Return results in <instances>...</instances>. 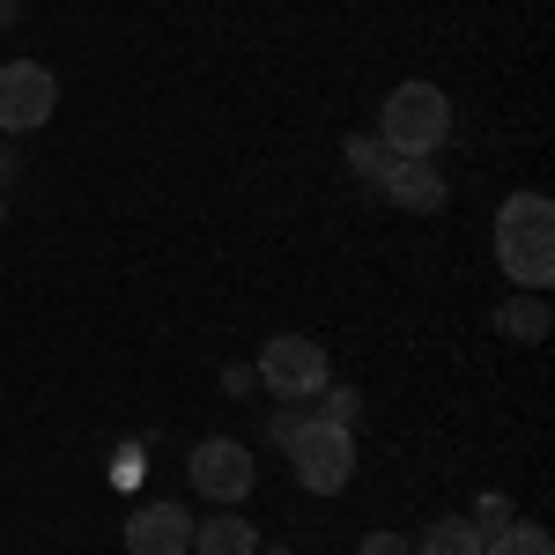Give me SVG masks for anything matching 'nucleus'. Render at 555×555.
Masks as SVG:
<instances>
[{"label": "nucleus", "instance_id": "nucleus-4", "mask_svg": "<svg viewBox=\"0 0 555 555\" xmlns=\"http://www.w3.org/2000/svg\"><path fill=\"white\" fill-rule=\"evenodd\" d=\"M274 400H319L326 385H334V363H326V348L304 341V334H274V341L259 348V371H253Z\"/></svg>", "mask_w": 555, "mask_h": 555}, {"label": "nucleus", "instance_id": "nucleus-15", "mask_svg": "<svg viewBox=\"0 0 555 555\" xmlns=\"http://www.w3.org/2000/svg\"><path fill=\"white\" fill-rule=\"evenodd\" d=\"M356 555H415V541H400V533H363Z\"/></svg>", "mask_w": 555, "mask_h": 555}, {"label": "nucleus", "instance_id": "nucleus-13", "mask_svg": "<svg viewBox=\"0 0 555 555\" xmlns=\"http://www.w3.org/2000/svg\"><path fill=\"white\" fill-rule=\"evenodd\" d=\"M341 156H348V171L363 178V185H378V178H385V171H392V149H385L378 133H356V141H348Z\"/></svg>", "mask_w": 555, "mask_h": 555}, {"label": "nucleus", "instance_id": "nucleus-6", "mask_svg": "<svg viewBox=\"0 0 555 555\" xmlns=\"http://www.w3.org/2000/svg\"><path fill=\"white\" fill-rule=\"evenodd\" d=\"M185 481H193L208 504H245L259 467H253V452H245L237 437H201V444L185 452Z\"/></svg>", "mask_w": 555, "mask_h": 555}, {"label": "nucleus", "instance_id": "nucleus-17", "mask_svg": "<svg viewBox=\"0 0 555 555\" xmlns=\"http://www.w3.org/2000/svg\"><path fill=\"white\" fill-rule=\"evenodd\" d=\"M253 555H289V548H253Z\"/></svg>", "mask_w": 555, "mask_h": 555}, {"label": "nucleus", "instance_id": "nucleus-7", "mask_svg": "<svg viewBox=\"0 0 555 555\" xmlns=\"http://www.w3.org/2000/svg\"><path fill=\"white\" fill-rule=\"evenodd\" d=\"M127 555H193V512L171 496H149L127 512Z\"/></svg>", "mask_w": 555, "mask_h": 555}, {"label": "nucleus", "instance_id": "nucleus-12", "mask_svg": "<svg viewBox=\"0 0 555 555\" xmlns=\"http://www.w3.org/2000/svg\"><path fill=\"white\" fill-rule=\"evenodd\" d=\"M481 555H555V533L548 526H533V518H512L504 533H489Z\"/></svg>", "mask_w": 555, "mask_h": 555}, {"label": "nucleus", "instance_id": "nucleus-14", "mask_svg": "<svg viewBox=\"0 0 555 555\" xmlns=\"http://www.w3.org/2000/svg\"><path fill=\"white\" fill-rule=\"evenodd\" d=\"M356 415H363L356 385H326V392H319V423H341V429H356Z\"/></svg>", "mask_w": 555, "mask_h": 555}, {"label": "nucleus", "instance_id": "nucleus-9", "mask_svg": "<svg viewBox=\"0 0 555 555\" xmlns=\"http://www.w3.org/2000/svg\"><path fill=\"white\" fill-rule=\"evenodd\" d=\"M259 533L253 518H237V504H215V518H193V555H253Z\"/></svg>", "mask_w": 555, "mask_h": 555}, {"label": "nucleus", "instance_id": "nucleus-2", "mask_svg": "<svg viewBox=\"0 0 555 555\" xmlns=\"http://www.w3.org/2000/svg\"><path fill=\"white\" fill-rule=\"evenodd\" d=\"M378 141L392 156H437L452 141V96L437 82H400L378 104Z\"/></svg>", "mask_w": 555, "mask_h": 555}, {"label": "nucleus", "instance_id": "nucleus-16", "mask_svg": "<svg viewBox=\"0 0 555 555\" xmlns=\"http://www.w3.org/2000/svg\"><path fill=\"white\" fill-rule=\"evenodd\" d=\"M8 15H15V0H0V23H8Z\"/></svg>", "mask_w": 555, "mask_h": 555}, {"label": "nucleus", "instance_id": "nucleus-8", "mask_svg": "<svg viewBox=\"0 0 555 555\" xmlns=\"http://www.w3.org/2000/svg\"><path fill=\"white\" fill-rule=\"evenodd\" d=\"M378 193L408 215H437L444 208V171H437L429 156H392V171L378 178Z\"/></svg>", "mask_w": 555, "mask_h": 555}, {"label": "nucleus", "instance_id": "nucleus-10", "mask_svg": "<svg viewBox=\"0 0 555 555\" xmlns=\"http://www.w3.org/2000/svg\"><path fill=\"white\" fill-rule=\"evenodd\" d=\"M496 334H512V341H548V289H518V297L496 304Z\"/></svg>", "mask_w": 555, "mask_h": 555}, {"label": "nucleus", "instance_id": "nucleus-1", "mask_svg": "<svg viewBox=\"0 0 555 555\" xmlns=\"http://www.w3.org/2000/svg\"><path fill=\"white\" fill-rule=\"evenodd\" d=\"M496 267L512 289H548L555 282V201L548 193H512L496 208Z\"/></svg>", "mask_w": 555, "mask_h": 555}, {"label": "nucleus", "instance_id": "nucleus-18", "mask_svg": "<svg viewBox=\"0 0 555 555\" xmlns=\"http://www.w3.org/2000/svg\"><path fill=\"white\" fill-rule=\"evenodd\" d=\"M0 222H8V193H0Z\"/></svg>", "mask_w": 555, "mask_h": 555}, {"label": "nucleus", "instance_id": "nucleus-5", "mask_svg": "<svg viewBox=\"0 0 555 555\" xmlns=\"http://www.w3.org/2000/svg\"><path fill=\"white\" fill-rule=\"evenodd\" d=\"M60 112V75L38 60H0V133H38Z\"/></svg>", "mask_w": 555, "mask_h": 555}, {"label": "nucleus", "instance_id": "nucleus-3", "mask_svg": "<svg viewBox=\"0 0 555 555\" xmlns=\"http://www.w3.org/2000/svg\"><path fill=\"white\" fill-rule=\"evenodd\" d=\"M282 452H289V474H297L304 496H341L356 481V429H341V423L297 415V429L282 437Z\"/></svg>", "mask_w": 555, "mask_h": 555}, {"label": "nucleus", "instance_id": "nucleus-11", "mask_svg": "<svg viewBox=\"0 0 555 555\" xmlns=\"http://www.w3.org/2000/svg\"><path fill=\"white\" fill-rule=\"evenodd\" d=\"M415 555H481V526L474 518H429Z\"/></svg>", "mask_w": 555, "mask_h": 555}]
</instances>
